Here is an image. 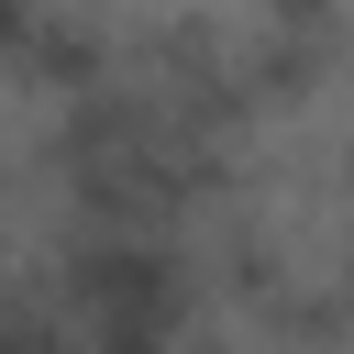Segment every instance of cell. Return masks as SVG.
<instances>
[{
	"instance_id": "7a4b0ae2",
	"label": "cell",
	"mask_w": 354,
	"mask_h": 354,
	"mask_svg": "<svg viewBox=\"0 0 354 354\" xmlns=\"http://www.w3.org/2000/svg\"><path fill=\"white\" fill-rule=\"evenodd\" d=\"M343 299H354V243H343Z\"/></svg>"
},
{
	"instance_id": "3957f363",
	"label": "cell",
	"mask_w": 354,
	"mask_h": 354,
	"mask_svg": "<svg viewBox=\"0 0 354 354\" xmlns=\"http://www.w3.org/2000/svg\"><path fill=\"white\" fill-rule=\"evenodd\" d=\"M0 277H11V232H0Z\"/></svg>"
},
{
	"instance_id": "6da1fadb",
	"label": "cell",
	"mask_w": 354,
	"mask_h": 354,
	"mask_svg": "<svg viewBox=\"0 0 354 354\" xmlns=\"http://www.w3.org/2000/svg\"><path fill=\"white\" fill-rule=\"evenodd\" d=\"M55 321H66L77 354H188L199 321H210L199 232L66 221V243H55Z\"/></svg>"
}]
</instances>
